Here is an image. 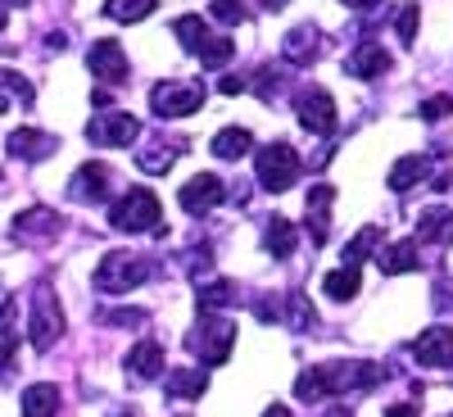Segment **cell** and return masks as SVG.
<instances>
[{
  "mask_svg": "<svg viewBox=\"0 0 453 417\" xmlns=\"http://www.w3.org/2000/svg\"><path fill=\"white\" fill-rule=\"evenodd\" d=\"M381 363H322V367H309L304 376L295 382V399L304 404H318L326 395H345V390H372L381 386Z\"/></svg>",
  "mask_w": 453,
  "mask_h": 417,
  "instance_id": "6da1fadb",
  "label": "cell"
},
{
  "mask_svg": "<svg viewBox=\"0 0 453 417\" xmlns=\"http://www.w3.org/2000/svg\"><path fill=\"white\" fill-rule=\"evenodd\" d=\"M186 345H191V354H196L200 363L218 367V363L232 359V350H236V322H232V318H213V313H204Z\"/></svg>",
  "mask_w": 453,
  "mask_h": 417,
  "instance_id": "7a4b0ae2",
  "label": "cell"
},
{
  "mask_svg": "<svg viewBox=\"0 0 453 417\" xmlns=\"http://www.w3.org/2000/svg\"><path fill=\"white\" fill-rule=\"evenodd\" d=\"M109 222L119 227V232H159L164 227V205L136 186V191H127L119 205L109 209Z\"/></svg>",
  "mask_w": 453,
  "mask_h": 417,
  "instance_id": "3957f363",
  "label": "cell"
},
{
  "mask_svg": "<svg viewBox=\"0 0 453 417\" xmlns=\"http://www.w3.org/2000/svg\"><path fill=\"white\" fill-rule=\"evenodd\" d=\"M299 155L286 145V141H273V145H263L258 150V186L263 191H273V196H281V191H290V186L299 181Z\"/></svg>",
  "mask_w": 453,
  "mask_h": 417,
  "instance_id": "277c9868",
  "label": "cell"
},
{
  "mask_svg": "<svg viewBox=\"0 0 453 417\" xmlns=\"http://www.w3.org/2000/svg\"><path fill=\"white\" fill-rule=\"evenodd\" d=\"M59 336H64V309H59V299L50 295V286H36L32 309H27V340H32V350L46 354Z\"/></svg>",
  "mask_w": 453,
  "mask_h": 417,
  "instance_id": "5b68a950",
  "label": "cell"
},
{
  "mask_svg": "<svg viewBox=\"0 0 453 417\" xmlns=\"http://www.w3.org/2000/svg\"><path fill=\"white\" fill-rule=\"evenodd\" d=\"M145 277H150V263L145 259H136L127 250H113V254H104V263L96 268V290L123 295V290H136Z\"/></svg>",
  "mask_w": 453,
  "mask_h": 417,
  "instance_id": "8992f818",
  "label": "cell"
},
{
  "mask_svg": "<svg viewBox=\"0 0 453 417\" xmlns=\"http://www.w3.org/2000/svg\"><path fill=\"white\" fill-rule=\"evenodd\" d=\"M204 104V87L196 82H159L150 91V109L159 113V119H186V113H196Z\"/></svg>",
  "mask_w": 453,
  "mask_h": 417,
  "instance_id": "52a82bcc",
  "label": "cell"
},
{
  "mask_svg": "<svg viewBox=\"0 0 453 417\" xmlns=\"http://www.w3.org/2000/svg\"><path fill=\"white\" fill-rule=\"evenodd\" d=\"M295 113H299V127H304V132L331 136V127H335V100H331V91H322V87H313V91L299 96Z\"/></svg>",
  "mask_w": 453,
  "mask_h": 417,
  "instance_id": "ba28073f",
  "label": "cell"
},
{
  "mask_svg": "<svg viewBox=\"0 0 453 417\" xmlns=\"http://www.w3.org/2000/svg\"><path fill=\"white\" fill-rule=\"evenodd\" d=\"M226 200V186L213 177V173H200V177H191L181 186V209L191 213V218H204L209 209H218Z\"/></svg>",
  "mask_w": 453,
  "mask_h": 417,
  "instance_id": "9c48e42d",
  "label": "cell"
},
{
  "mask_svg": "<svg viewBox=\"0 0 453 417\" xmlns=\"http://www.w3.org/2000/svg\"><path fill=\"white\" fill-rule=\"evenodd\" d=\"M87 68L104 87H119V82H127V50L119 42H96L91 55H87Z\"/></svg>",
  "mask_w": 453,
  "mask_h": 417,
  "instance_id": "30bf717a",
  "label": "cell"
},
{
  "mask_svg": "<svg viewBox=\"0 0 453 417\" xmlns=\"http://www.w3.org/2000/svg\"><path fill=\"white\" fill-rule=\"evenodd\" d=\"M87 136L96 145H132L141 136V123L132 119V113H100V119H91Z\"/></svg>",
  "mask_w": 453,
  "mask_h": 417,
  "instance_id": "8fae6325",
  "label": "cell"
},
{
  "mask_svg": "<svg viewBox=\"0 0 453 417\" xmlns=\"http://www.w3.org/2000/svg\"><path fill=\"white\" fill-rule=\"evenodd\" d=\"M412 359L422 367H449L453 363V331L449 327H426L412 340Z\"/></svg>",
  "mask_w": 453,
  "mask_h": 417,
  "instance_id": "7c38bea8",
  "label": "cell"
},
{
  "mask_svg": "<svg viewBox=\"0 0 453 417\" xmlns=\"http://www.w3.org/2000/svg\"><path fill=\"white\" fill-rule=\"evenodd\" d=\"M68 196L82 200V205H100L109 196V168L104 164H82L78 173H73V181H68Z\"/></svg>",
  "mask_w": 453,
  "mask_h": 417,
  "instance_id": "4fadbf2b",
  "label": "cell"
},
{
  "mask_svg": "<svg viewBox=\"0 0 453 417\" xmlns=\"http://www.w3.org/2000/svg\"><path fill=\"white\" fill-rule=\"evenodd\" d=\"M10 155L14 159H46V155H55L59 150V141L50 136V132H36V127H19V132H10Z\"/></svg>",
  "mask_w": 453,
  "mask_h": 417,
  "instance_id": "5bb4252c",
  "label": "cell"
},
{
  "mask_svg": "<svg viewBox=\"0 0 453 417\" xmlns=\"http://www.w3.org/2000/svg\"><path fill=\"white\" fill-rule=\"evenodd\" d=\"M127 372L136 376V382H155V376L164 372V345L159 340H136V345L127 350Z\"/></svg>",
  "mask_w": 453,
  "mask_h": 417,
  "instance_id": "9a60e30c",
  "label": "cell"
},
{
  "mask_svg": "<svg viewBox=\"0 0 453 417\" xmlns=\"http://www.w3.org/2000/svg\"><path fill=\"white\" fill-rule=\"evenodd\" d=\"M390 68V55L376 46V42H363V46H354L349 50V59H345V73L349 78H381V73Z\"/></svg>",
  "mask_w": 453,
  "mask_h": 417,
  "instance_id": "2e32d148",
  "label": "cell"
},
{
  "mask_svg": "<svg viewBox=\"0 0 453 417\" xmlns=\"http://www.w3.org/2000/svg\"><path fill=\"white\" fill-rule=\"evenodd\" d=\"M281 50H286L290 64H313V59L322 55V32L309 27V23H299V27L286 36V46H281Z\"/></svg>",
  "mask_w": 453,
  "mask_h": 417,
  "instance_id": "e0dca14e",
  "label": "cell"
},
{
  "mask_svg": "<svg viewBox=\"0 0 453 417\" xmlns=\"http://www.w3.org/2000/svg\"><path fill=\"white\" fill-rule=\"evenodd\" d=\"M331 205H335V191H331V186H313V191L304 196V213H309V227H313V241H318V245L326 241Z\"/></svg>",
  "mask_w": 453,
  "mask_h": 417,
  "instance_id": "ac0fdd59",
  "label": "cell"
},
{
  "mask_svg": "<svg viewBox=\"0 0 453 417\" xmlns=\"http://www.w3.org/2000/svg\"><path fill=\"white\" fill-rule=\"evenodd\" d=\"M59 213L55 209H27V213H19L14 218V236H23V241H42V236H50V232H59Z\"/></svg>",
  "mask_w": 453,
  "mask_h": 417,
  "instance_id": "d6986e66",
  "label": "cell"
},
{
  "mask_svg": "<svg viewBox=\"0 0 453 417\" xmlns=\"http://www.w3.org/2000/svg\"><path fill=\"white\" fill-rule=\"evenodd\" d=\"M250 145H254V136H250L245 127H222V132L213 136V155L226 159V164H236V159L250 155Z\"/></svg>",
  "mask_w": 453,
  "mask_h": 417,
  "instance_id": "ffe728a7",
  "label": "cell"
},
{
  "mask_svg": "<svg viewBox=\"0 0 453 417\" xmlns=\"http://www.w3.org/2000/svg\"><path fill=\"white\" fill-rule=\"evenodd\" d=\"M418 236L435 241V245H449L453 241V209H426L418 218Z\"/></svg>",
  "mask_w": 453,
  "mask_h": 417,
  "instance_id": "44dd1931",
  "label": "cell"
},
{
  "mask_svg": "<svg viewBox=\"0 0 453 417\" xmlns=\"http://www.w3.org/2000/svg\"><path fill=\"white\" fill-rule=\"evenodd\" d=\"M59 408V390L50 382H36L23 390V417H55Z\"/></svg>",
  "mask_w": 453,
  "mask_h": 417,
  "instance_id": "7402d4cb",
  "label": "cell"
},
{
  "mask_svg": "<svg viewBox=\"0 0 453 417\" xmlns=\"http://www.w3.org/2000/svg\"><path fill=\"white\" fill-rule=\"evenodd\" d=\"M358 286H363V277H358V268H349V263H340V268H335V273H326V282H322V290L335 299V305L354 299V295H358Z\"/></svg>",
  "mask_w": 453,
  "mask_h": 417,
  "instance_id": "603a6c76",
  "label": "cell"
},
{
  "mask_svg": "<svg viewBox=\"0 0 453 417\" xmlns=\"http://www.w3.org/2000/svg\"><path fill=\"white\" fill-rule=\"evenodd\" d=\"M426 168H431V159L426 155H408V159H399L395 168H390V191H408V186H418L422 177H426Z\"/></svg>",
  "mask_w": 453,
  "mask_h": 417,
  "instance_id": "cb8c5ba5",
  "label": "cell"
},
{
  "mask_svg": "<svg viewBox=\"0 0 453 417\" xmlns=\"http://www.w3.org/2000/svg\"><path fill=\"white\" fill-rule=\"evenodd\" d=\"M263 245H268V254H277V259H290V254H295V245H299V236H295V227H290L286 218H268Z\"/></svg>",
  "mask_w": 453,
  "mask_h": 417,
  "instance_id": "d4e9b609",
  "label": "cell"
},
{
  "mask_svg": "<svg viewBox=\"0 0 453 417\" xmlns=\"http://www.w3.org/2000/svg\"><path fill=\"white\" fill-rule=\"evenodd\" d=\"M381 268H386L390 277H399V273H408V268H418V241H395V245L381 254Z\"/></svg>",
  "mask_w": 453,
  "mask_h": 417,
  "instance_id": "484cf974",
  "label": "cell"
},
{
  "mask_svg": "<svg viewBox=\"0 0 453 417\" xmlns=\"http://www.w3.org/2000/svg\"><path fill=\"white\" fill-rule=\"evenodd\" d=\"M232 55H236V46L226 42V36H204L200 50H196V59H200L204 68H222V64H232Z\"/></svg>",
  "mask_w": 453,
  "mask_h": 417,
  "instance_id": "4316f807",
  "label": "cell"
},
{
  "mask_svg": "<svg viewBox=\"0 0 453 417\" xmlns=\"http://www.w3.org/2000/svg\"><path fill=\"white\" fill-rule=\"evenodd\" d=\"M104 14L119 23H141L145 14H155V0H104Z\"/></svg>",
  "mask_w": 453,
  "mask_h": 417,
  "instance_id": "83f0119b",
  "label": "cell"
},
{
  "mask_svg": "<svg viewBox=\"0 0 453 417\" xmlns=\"http://www.w3.org/2000/svg\"><path fill=\"white\" fill-rule=\"evenodd\" d=\"M232 299H236V282H226V277L200 286V309H204V313H213V309H222V305H232Z\"/></svg>",
  "mask_w": 453,
  "mask_h": 417,
  "instance_id": "f1b7e54d",
  "label": "cell"
},
{
  "mask_svg": "<svg viewBox=\"0 0 453 417\" xmlns=\"http://www.w3.org/2000/svg\"><path fill=\"white\" fill-rule=\"evenodd\" d=\"M204 386H209V382H204L200 372H173V376H168V395H173V399H200Z\"/></svg>",
  "mask_w": 453,
  "mask_h": 417,
  "instance_id": "f546056e",
  "label": "cell"
},
{
  "mask_svg": "<svg viewBox=\"0 0 453 417\" xmlns=\"http://www.w3.org/2000/svg\"><path fill=\"white\" fill-rule=\"evenodd\" d=\"M177 36H181V46L196 55V50H200V42L209 36V27H204V19H200V14H181V19H177Z\"/></svg>",
  "mask_w": 453,
  "mask_h": 417,
  "instance_id": "4dcf8cb0",
  "label": "cell"
},
{
  "mask_svg": "<svg viewBox=\"0 0 453 417\" xmlns=\"http://www.w3.org/2000/svg\"><path fill=\"white\" fill-rule=\"evenodd\" d=\"M372 250H376V227H363V232L345 245V263H349V268H358V263H363Z\"/></svg>",
  "mask_w": 453,
  "mask_h": 417,
  "instance_id": "1f68e13d",
  "label": "cell"
},
{
  "mask_svg": "<svg viewBox=\"0 0 453 417\" xmlns=\"http://www.w3.org/2000/svg\"><path fill=\"white\" fill-rule=\"evenodd\" d=\"M209 14H213L222 27H236V23H245V19H250V14H245V0H213Z\"/></svg>",
  "mask_w": 453,
  "mask_h": 417,
  "instance_id": "d6a6232c",
  "label": "cell"
},
{
  "mask_svg": "<svg viewBox=\"0 0 453 417\" xmlns=\"http://www.w3.org/2000/svg\"><path fill=\"white\" fill-rule=\"evenodd\" d=\"M286 318H290V327H295V331H313V327H318V313L309 309V299H304V295H290Z\"/></svg>",
  "mask_w": 453,
  "mask_h": 417,
  "instance_id": "836d02e7",
  "label": "cell"
},
{
  "mask_svg": "<svg viewBox=\"0 0 453 417\" xmlns=\"http://www.w3.org/2000/svg\"><path fill=\"white\" fill-rule=\"evenodd\" d=\"M395 27H399V42L412 46V42H418V27H422V10L418 5H403L399 19H395Z\"/></svg>",
  "mask_w": 453,
  "mask_h": 417,
  "instance_id": "e575fe53",
  "label": "cell"
},
{
  "mask_svg": "<svg viewBox=\"0 0 453 417\" xmlns=\"http://www.w3.org/2000/svg\"><path fill=\"white\" fill-rule=\"evenodd\" d=\"M173 168V150L168 145H150L141 155V173H168Z\"/></svg>",
  "mask_w": 453,
  "mask_h": 417,
  "instance_id": "d590c367",
  "label": "cell"
},
{
  "mask_svg": "<svg viewBox=\"0 0 453 417\" xmlns=\"http://www.w3.org/2000/svg\"><path fill=\"white\" fill-rule=\"evenodd\" d=\"M449 113H453V96H431V100L422 104V119H426V123L449 119Z\"/></svg>",
  "mask_w": 453,
  "mask_h": 417,
  "instance_id": "8d00e7d4",
  "label": "cell"
},
{
  "mask_svg": "<svg viewBox=\"0 0 453 417\" xmlns=\"http://www.w3.org/2000/svg\"><path fill=\"white\" fill-rule=\"evenodd\" d=\"M435 309H453V282L449 277L435 286Z\"/></svg>",
  "mask_w": 453,
  "mask_h": 417,
  "instance_id": "74e56055",
  "label": "cell"
},
{
  "mask_svg": "<svg viewBox=\"0 0 453 417\" xmlns=\"http://www.w3.org/2000/svg\"><path fill=\"white\" fill-rule=\"evenodd\" d=\"M218 87H222V96H241V91H245V82H241V78H222Z\"/></svg>",
  "mask_w": 453,
  "mask_h": 417,
  "instance_id": "f35d334b",
  "label": "cell"
},
{
  "mask_svg": "<svg viewBox=\"0 0 453 417\" xmlns=\"http://www.w3.org/2000/svg\"><path fill=\"white\" fill-rule=\"evenodd\" d=\"M14 350H19V345H14V340H5V345H0V372H5V367H10V359H14Z\"/></svg>",
  "mask_w": 453,
  "mask_h": 417,
  "instance_id": "ab89813d",
  "label": "cell"
},
{
  "mask_svg": "<svg viewBox=\"0 0 453 417\" xmlns=\"http://www.w3.org/2000/svg\"><path fill=\"white\" fill-rule=\"evenodd\" d=\"M386 417H418V408H412V404H395Z\"/></svg>",
  "mask_w": 453,
  "mask_h": 417,
  "instance_id": "60d3db41",
  "label": "cell"
},
{
  "mask_svg": "<svg viewBox=\"0 0 453 417\" xmlns=\"http://www.w3.org/2000/svg\"><path fill=\"white\" fill-rule=\"evenodd\" d=\"M10 327V295H0V331Z\"/></svg>",
  "mask_w": 453,
  "mask_h": 417,
  "instance_id": "b9f144b4",
  "label": "cell"
},
{
  "mask_svg": "<svg viewBox=\"0 0 453 417\" xmlns=\"http://www.w3.org/2000/svg\"><path fill=\"white\" fill-rule=\"evenodd\" d=\"M345 5H349V10H358V14H363V10H372V5H381V0H345Z\"/></svg>",
  "mask_w": 453,
  "mask_h": 417,
  "instance_id": "7bdbcfd3",
  "label": "cell"
},
{
  "mask_svg": "<svg viewBox=\"0 0 453 417\" xmlns=\"http://www.w3.org/2000/svg\"><path fill=\"white\" fill-rule=\"evenodd\" d=\"M263 417H295V413H290V408H281V404H273V408L263 413Z\"/></svg>",
  "mask_w": 453,
  "mask_h": 417,
  "instance_id": "ee69618b",
  "label": "cell"
},
{
  "mask_svg": "<svg viewBox=\"0 0 453 417\" xmlns=\"http://www.w3.org/2000/svg\"><path fill=\"white\" fill-rule=\"evenodd\" d=\"M263 5H268V10H286V5H290V0H263Z\"/></svg>",
  "mask_w": 453,
  "mask_h": 417,
  "instance_id": "f6af8a7d",
  "label": "cell"
},
{
  "mask_svg": "<svg viewBox=\"0 0 453 417\" xmlns=\"http://www.w3.org/2000/svg\"><path fill=\"white\" fill-rule=\"evenodd\" d=\"M5 5H27V0H5Z\"/></svg>",
  "mask_w": 453,
  "mask_h": 417,
  "instance_id": "bcb514c9",
  "label": "cell"
},
{
  "mask_svg": "<svg viewBox=\"0 0 453 417\" xmlns=\"http://www.w3.org/2000/svg\"><path fill=\"white\" fill-rule=\"evenodd\" d=\"M0 27H5V14H0Z\"/></svg>",
  "mask_w": 453,
  "mask_h": 417,
  "instance_id": "7dc6e473",
  "label": "cell"
},
{
  "mask_svg": "<svg viewBox=\"0 0 453 417\" xmlns=\"http://www.w3.org/2000/svg\"><path fill=\"white\" fill-rule=\"evenodd\" d=\"M123 417H132V413H123Z\"/></svg>",
  "mask_w": 453,
  "mask_h": 417,
  "instance_id": "c3c4849f",
  "label": "cell"
}]
</instances>
